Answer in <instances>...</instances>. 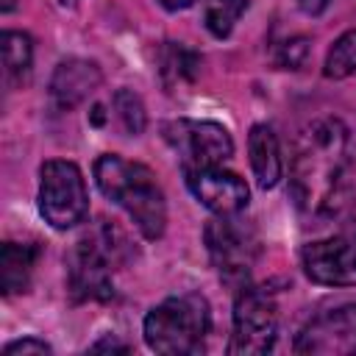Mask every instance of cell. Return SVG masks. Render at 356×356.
<instances>
[{"instance_id": "3957f363", "label": "cell", "mask_w": 356, "mask_h": 356, "mask_svg": "<svg viewBox=\"0 0 356 356\" xmlns=\"http://www.w3.org/2000/svg\"><path fill=\"white\" fill-rule=\"evenodd\" d=\"M95 181L97 189L114 200L120 209L128 211L134 225L147 239H159L167 225V203L164 192L156 184V175L139 164L128 161L117 153H106L95 161Z\"/></svg>"}, {"instance_id": "7a4b0ae2", "label": "cell", "mask_w": 356, "mask_h": 356, "mask_svg": "<svg viewBox=\"0 0 356 356\" xmlns=\"http://www.w3.org/2000/svg\"><path fill=\"white\" fill-rule=\"evenodd\" d=\"M136 256L134 242L117 222L100 220L86 231L64 256L67 261V292L75 303L108 300L114 295V270Z\"/></svg>"}, {"instance_id": "7402d4cb", "label": "cell", "mask_w": 356, "mask_h": 356, "mask_svg": "<svg viewBox=\"0 0 356 356\" xmlns=\"http://www.w3.org/2000/svg\"><path fill=\"white\" fill-rule=\"evenodd\" d=\"M89 350H92V353H100V350H120V353H125V350H128V345H125V342H117L114 337H103V339H100V342H95Z\"/></svg>"}, {"instance_id": "2e32d148", "label": "cell", "mask_w": 356, "mask_h": 356, "mask_svg": "<svg viewBox=\"0 0 356 356\" xmlns=\"http://www.w3.org/2000/svg\"><path fill=\"white\" fill-rule=\"evenodd\" d=\"M3 47V72L8 81H22L31 70V58H33V44L31 36L22 31H6L0 39Z\"/></svg>"}, {"instance_id": "8fae6325", "label": "cell", "mask_w": 356, "mask_h": 356, "mask_svg": "<svg viewBox=\"0 0 356 356\" xmlns=\"http://www.w3.org/2000/svg\"><path fill=\"white\" fill-rule=\"evenodd\" d=\"M189 192L214 214L228 217L239 214L248 206V184L222 167H197V170H184Z\"/></svg>"}, {"instance_id": "9a60e30c", "label": "cell", "mask_w": 356, "mask_h": 356, "mask_svg": "<svg viewBox=\"0 0 356 356\" xmlns=\"http://www.w3.org/2000/svg\"><path fill=\"white\" fill-rule=\"evenodd\" d=\"M159 64H161L159 72H161L164 86L167 89H175V86H184V83H192L195 81L197 67H200V58L189 47L175 44V42H167L161 47V61Z\"/></svg>"}, {"instance_id": "30bf717a", "label": "cell", "mask_w": 356, "mask_h": 356, "mask_svg": "<svg viewBox=\"0 0 356 356\" xmlns=\"http://www.w3.org/2000/svg\"><path fill=\"white\" fill-rule=\"evenodd\" d=\"M295 353L350 356L356 353V303H339L314 314L295 337Z\"/></svg>"}, {"instance_id": "9c48e42d", "label": "cell", "mask_w": 356, "mask_h": 356, "mask_svg": "<svg viewBox=\"0 0 356 356\" xmlns=\"http://www.w3.org/2000/svg\"><path fill=\"white\" fill-rule=\"evenodd\" d=\"M303 273L323 286H356V220L337 234L303 245Z\"/></svg>"}, {"instance_id": "ac0fdd59", "label": "cell", "mask_w": 356, "mask_h": 356, "mask_svg": "<svg viewBox=\"0 0 356 356\" xmlns=\"http://www.w3.org/2000/svg\"><path fill=\"white\" fill-rule=\"evenodd\" d=\"M323 72L325 78H348L356 72V28L353 31H345L328 50L325 56V64H323Z\"/></svg>"}, {"instance_id": "8992f818", "label": "cell", "mask_w": 356, "mask_h": 356, "mask_svg": "<svg viewBox=\"0 0 356 356\" xmlns=\"http://www.w3.org/2000/svg\"><path fill=\"white\" fill-rule=\"evenodd\" d=\"M236 214L211 220L203 231L206 236V248L209 256L220 273V278L234 286V289H245L250 281V270L256 261V236L250 228H245L239 220H234Z\"/></svg>"}, {"instance_id": "52a82bcc", "label": "cell", "mask_w": 356, "mask_h": 356, "mask_svg": "<svg viewBox=\"0 0 356 356\" xmlns=\"http://www.w3.org/2000/svg\"><path fill=\"white\" fill-rule=\"evenodd\" d=\"M278 337V309L275 300L256 286H245L234 303V334L228 342L231 356L267 353Z\"/></svg>"}, {"instance_id": "d6986e66", "label": "cell", "mask_w": 356, "mask_h": 356, "mask_svg": "<svg viewBox=\"0 0 356 356\" xmlns=\"http://www.w3.org/2000/svg\"><path fill=\"white\" fill-rule=\"evenodd\" d=\"M114 111L125 128V134L131 136H139L145 131V122H147V114H145V106L139 100V95H134L131 89H117L114 92Z\"/></svg>"}, {"instance_id": "5bb4252c", "label": "cell", "mask_w": 356, "mask_h": 356, "mask_svg": "<svg viewBox=\"0 0 356 356\" xmlns=\"http://www.w3.org/2000/svg\"><path fill=\"white\" fill-rule=\"evenodd\" d=\"M39 259V248L28 242H3L0 250V281L6 295L25 292Z\"/></svg>"}, {"instance_id": "44dd1931", "label": "cell", "mask_w": 356, "mask_h": 356, "mask_svg": "<svg viewBox=\"0 0 356 356\" xmlns=\"http://www.w3.org/2000/svg\"><path fill=\"white\" fill-rule=\"evenodd\" d=\"M295 3H298V8H300L303 14L317 17V14H323V11L328 8V3H331V0H295Z\"/></svg>"}, {"instance_id": "7c38bea8", "label": "cell", "mask_w": 356, "mask_h": 356, "mask_svg": "<svg viewBox=\"0 0 356 356\" xmlns=\"http://www.w3.org/2000/svg\"><path fill=\"white\" fill-rule=\"evenodd\" d=\"M103 81V72L89 58H64L50 75V100L58 111L81 106Z\"/></svg>"}, {"instance_id": "603a6c76", "label": "cell", "mask_w": 356, "mask_h": 356, "mask_svg": "<svg viewBox=\"0 0 356 356\" xmlns=\"http://www.w3.org/2000/svg\"><path fill=\"white\" fill-rule=\"evenodd\" d=\"M167 11H184V8H189L195 0H159Z\"/></svg>"}, {"instance_id": "4fadbf2b", "label": "cell", "mask_w": 356, "mask_h": 356, "mask_svg": "<svg viewBox=\"0 0 356 356\" xmlns=\"http://www.w3.org/2000/svg\"><path fill=\"white\" fill-rule=\"evenodd\" d=\"M248 153H250V167H253V175L259 181L261 189H273L281 178V147H278V139L273 134L270 125H261L256 122L248 134Z\"/></svg>"}, {"instance_id": "e0dca14e", "label": "cell", "mask_w": 356, "mask_h": 356, "mask_svg": "<svg viewBox=\"0 0 356 356\" xmlns=\"http://www.w3.org/2000/svg\"><path fill=\"white\" fill-rule=\"evenodd\" d=\"M250 0H209L206 8H203V22L209 28L211 36L217 39H225L234 25L239 22V17L245 14Z\"/></svg>"}, {"instance_id": "ba28073f", "label": "cell", "mask_w": 356, "mask_h": 356, "mask_svg": "<svg viewBox=\"0 0 356 356\" xmlns=\"http://www.w3.org/2000/svg\"><path fill=\"white\" fill-rule=\"evenodd\" d=\"M170 147L181 156L184 170L222 167L234 156V139L228 128L211 120H172L161 128Z\"/></svg>"}, {"instance_id": "ffe728a7", "label": "cell", "mask_w": 356, "mask_h": 356, "mask_svg": "<svg viewBox=\"0 0 356 356\" xmlns=\"http://www.w3.org/2000/svg\"><path fill=\"white\" fill-rule=\"evenodd\" d=\"M44 353H50V345L36 337H25L3 348V356H44Z\"/></svg>"}, {"instance_id": "5b68a950", "label": "cell", "mask_w": 356, "mask_h": 356, "mask_svg": "<svg viewBox=\"0 0 356 356\" xmlns=\"http://www.w3.org/2000/svg\"><path fill=\"white\" fill-rule=\"evenodd\" d=\"M39 211L56 228L67 231L78 225L89 211V195L81 170L72 161L53 159L39 170Z\"/></svg>"}, {"instance_id": "6da1fadb", "label": "cell", "mask_w": 356, "mask_h": 356, "mask_svg": "<svg viewBox=\"0 0 356 356\" xmlns=\"http://www.w3.org/2000/svg\"><path fill=\"white\" fill-rule=\"evenodd\" d=\"M289 195L314 220L339 217L353 197V153L348 128L337 117L306 125L289 164Z\"/></svg>"}, {"instance_id": "277c9868", "label": "cell", "mask_w": 356, "mask_h": 356, "mask_svg": "<svg viewBox=\"0 0 356 356\" xmlns=\"http://www.w3.org/2000/svg\"><path fill=\"white\" fill-rule=\"evenodd\" d=\"M209 328H211V314L206 298L186 292L153 306L145 317L142 334L150 350L164 356H186L203 348Z\"/></svg>"}]
</instances>
